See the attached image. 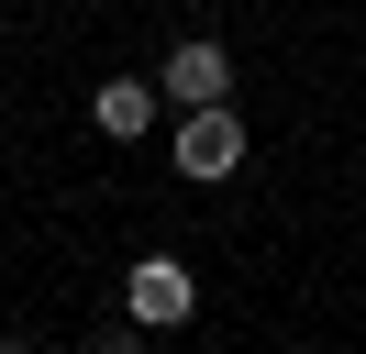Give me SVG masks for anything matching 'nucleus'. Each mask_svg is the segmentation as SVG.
I'll use <instances>...</instances> for the list:
<instances>
[{"instance_id":"f257e3e1","label":"nucleus","mask_w":366,"mask_h":354,"mask_svg":"<svg viewBox=\"0 0 366 354\" xmlns=\"http://www.w3.org/2000/svg\"><path fill=\"white\" fill-rule=\"evenodd\" d=\"M189 310H200V277H189L178 255H134L122 266V321L134 332H178Z\"/></svg>"},{"instance_id":"f03ea898","label":"nucleus","mask_w":366,"mask_h":354,"mask_svg":"<svg viewBox=\"0 0 366 354\" xmlns=\"http://www.w3.org/2000/svg\"><path fill=\"white\" fill-rule=\"evenodd\" d=\"M167 155H178V177H200V188H211V177H233V166H244V111H233V100H189Z\"/></svg>"},{"instance_id":"7ed1b4c3","label":"nucleus","mask_w":366,"mask_h":354,"mask_svg":"<svg viewBox=\"0 0 366 354\" xmlns=\"http://www.w3.org/2000/svg\"><path fill=\"white\" fill-rule=\"evenodd\" d=\"M156 100H167L156 78H100L89 88V122L112 133V144H144V133H156Z\"/></svg>"},{"instance_id":"20e7f679","label":"nucleus","mask_w":366,"mask_h":354,"mask_svg":"<svg viewBox=\"0 0 366 354\" xmlns=\"http://www.w3.org/2000/svg\"><path fill=\"white\" fill-rule=\"evenodd\" d=\"M156 88H167L178 111H189V100H233V56H222L211 34H189L178 56H167V78H156Z\"/></svg>"}]
</instances>
